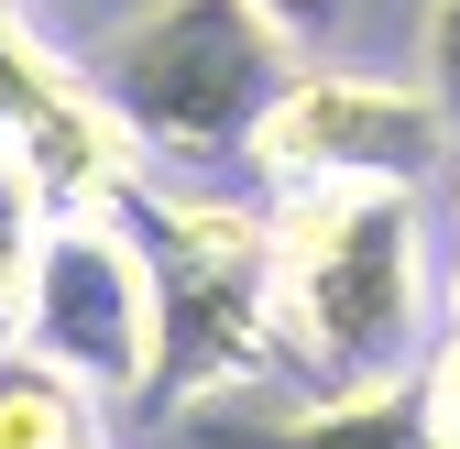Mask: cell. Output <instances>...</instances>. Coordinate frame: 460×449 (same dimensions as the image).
<instances>
[{"instance_id": "obj_1", "label": "cell", "mask_w": 460, "mask_h": 449, "mask_svg": "<svg viewBox=\"0 0 460 449\" xmlns=\"http://www.w3.org/2000/svg\"><path fill=\"white\" fill-rule=\"evenodd\" d=\"M274 208V329L285 373L307 395L417 373L438 340V242L428 198L406 187H318V198H263Z\"/></svg>"}, {"instance_id": "obj_2", "label": "cell", "mask_w": 460, "mask_h": 449, "mask_svg": "<svg viewBox=\"0 0 460 449\" xmlns=\"http://www.w3.org/2000/svg\"><path fill=\"white\" fill-rule=\"evenodd\" d=\"M143 274H154V417L242 406L285 373L274 329V208L230 187L143 176L121 198Z\"/></svg>"}, {"instance_id": "obj_3", "label": "cell", "mask_w": 460, "mask_h": 449, "mask_svg": "<svg viewBox=\"0 0 460 449\" xmlns=\"http://www.w3.org/2000/svg\"><path fill=\"white\" fill-rule=\"evenodd\" d=\"M307 55L252 0H132L99 33V55H88L121 143L154 176H176V187H208L219 164H242L252 121L274 110V88Z\"/></svg>"}, {"instance_id": "obj_4", "label": "cell", "mask_w": 460, "mask_h": 449, "mask_svg": "<svg viewBox=\"0 0 460 449\" xmlns=\"http://www.w3.org/2000/svg\"><path fill=\"white\" fill-rule=\"evenodd\" d=\"M460 132L428 110L417 77H373V66H296L274 88V110L242 143V187L252 198H318V187H406L428 198L449 176Z\"/></svg>"}, {"instance_id": "obj_5", "label": "cell", "mask_w": 460, "mask_h": 449, "mask_svg": "<svg viewBox=\"0 0 460 449\" xmlns=\"http://www.w3.org/2000/svg\"><path fill=\"white\" fill-rule=\"evenodd\" d=\"M12 351L66 373L99 417H154V274H143V242L121 208H88V219L44 231Z\"/></svg>"}, {"instance_id": "obj_6", "label": "cell", "mask_w": 460, "mask_h": 449, "mask_svg": "<svg viewBox=\"0 0 460 449\" xmlns=\"http://www.w3.org/2000/svg\"><path fill=\"white\" fill-rule=\"evenodd\" d=\"M0 164L44 198V219L121 208L143 187V154L121 143L99 77L22 22V0H0Z\"/></svg>"}, {"instance_id": "obj_7", "label": "cell", "mask_w": 460, "mask_h": 449, "mask_svg": "<svg viewBox=\"0 0 460 449\" xmlns=\"http://www.w3.org/2000/svg\"><path fill=\"white\" fill-rule=\"evenodd\" d=\"M242 449H438L417 373L394 383H351V395H296V406H263L242 427Z\"/></svg>"}, {"instance_id": "obj_8", "label": "cell", "mask_w": 460, "mask_h": 449, "mask_svg": "<svg viewBox=\"0 0 460 449\" xmlns=\"http://www.w3.org/2000/svg\"><path fill=\"white\" fill-rule=\"evenodd\" d=\"M0 449H110V417L33 351H0Z\"/></svg>"}, {"instance_id": "obj_9", "label": "cell", "mask_w": 460, "mask_h": 449, "mask_svg": "<svg viewBox=\"0 0 460 449\" xmlns=\"http://www.w3.org/2000/svg\"><path fill=\"white\" fill-rule=\"evenodd\" d=\"M44 198L12 176V164H0V351L22 340V296H33V252H44Z\"/></svg>"}, {"instance_id": "obj_10", "label": "cell", "mask_w": 460, "mask_h": 449, "mask_svg": "<svg viewBox=\"0 0 460 449\" xmlns=\"http://www.w3.org/2000/svg\"><path fill=\"white\" fill-rule=\"evenodd\" d=\"M417 88H428V110L460 132V0H428L417 12Z\"/></svg>"}, {"instance_id": "obj_11", "label": "cell", "mask_w": 460, "mask_h": 449, "mask_svg": "<svg viewBox=\"0 0 460 449\" xmlns=\"http://www.w3.org/2000/svg\"><path fill=\"white\" fill-rule=\"evenodd\" d=\"M417 395H428L438 449H460V329H438V340H428V362H417Z\"/></svg>"}, {"instance_id": "obj_12", "label": "cell", "mask_w": 460, "mask_h": 449, "mask_svg": "<svg viewBox=\"0 0 460 449\" xmlns=\"http://www.w3.org/2000/svg\"><path fill=\"white\" fill-rule=\"evenodd\" d=\"M252 12L307 55V44H329V33H351V22H362V0H252Z\"/></svg>"}, {"instance_id": "obj_13", "label": "cell", "mask_w": 460, "mask_h": 449, "mask_svg": "<svg viewBox=\"0 0 460 449\" xmlns=\"http://www.w3.org/2000/svg\"><path fill=\"white\" fill-rule=\"evenodd\" d=\"M438 329H460V252H449V274H438Z\"/></svg>"}, {"instance_id": "obj_14", "label": "cell", "mask_w": 460, "mask_h": 449, "mask_svg": "<svg viewBox=\"0 0 460 449\" xmlns=\"http://www.w3.org/2000/svg\"><path fill=\"white\" fill-rule=\"evenodd\" d=\"M438 198H449V231H460V154H449V176H438Z\"/></svg>"}]
</instances>
